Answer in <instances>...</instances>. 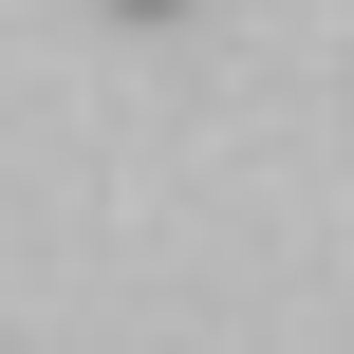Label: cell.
Returning <instances> with one entry per match:
<instances>
[{
  "instance_id": "cell-1",
  "label": "cell",
  "mask_w": 354,
  "mask_h": 354,
  "mask_svg": "<svg viewBox=\"0 0 354 354\" xmlns=\"http://www.w3.org/2000/svg\"><path fill=\"white\" fill-rule=\"evenodd\" d=\"M112 19H168V0H112Z\"/></svg>"
}]
</instances>
